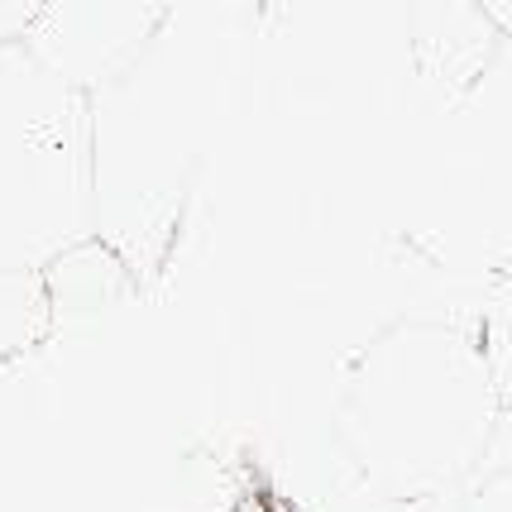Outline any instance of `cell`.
Returning <instances> with one entry per match:
<instances>
[{
  "label": "cell",
  "mask_w": 512,
  "mask_h": 512,
  "mask_svg": "<svg viewBox=\"0 0 512 512\" xmlns=\"http://www.w3.org/2000/svg\"><path fill=\"white\" fill-rule=\"evenodd\" d=\"M479 10H484L503 34H512V0H479Z\"/></svg>",
  "instance_id": "3957f363"
},
{
  "label": "cell",
  "mask_w": 512,
  "mask_h": 512,
  "mask_svg": "<svg viewBox=\"0 0 512 512\" xmlns=\"http://www.w3.org/2000/svg\"><path fill=\"white\" fill-rule=\"evenodd\" d=\"M168 0H44L24 44L72 87H106L154 44Z\"/></svg>",
  "instance_id": "6da1fadb"
},
{
  "label": "cell",
  "mask_w": 512,
  "mask_h": 512,
  "mask_svg": "<svg viewBox=\"0 0 512 512\" xmlns=\"http://www.w3.org/2000/svg\"><path fill=\"white\" fill-rule=\"evenodd\" d=\"M44 0H0V44H15L29 34V24L39 20Z\"/></svg>",
  "instance_id": "7a4b0ae2"
}]
</instances>
